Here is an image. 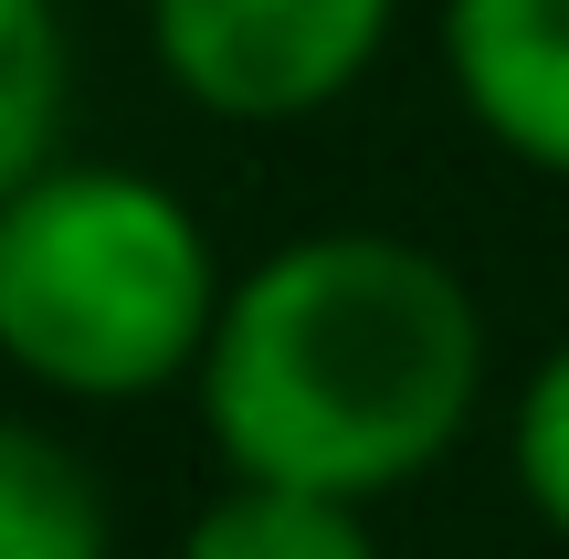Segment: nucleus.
<instances>
[{"mask_svg": "<svg viewBox=\"0 0 569 559\" xmlns=\"http://www.w3.org/2000/svg\"><path fill=\"white\" fill-rule=\"evenodd\" d=\"M486 370V307L432 243L296 232L232 274L190 401L232 486L380 507L475 433Z\"/></svg>", "mask_w": 569, "mask_h": 559, "instance_id": "obj_1", "label": "nucleus"}, {"mask_svg": "<svg viewBox=\"0 0 569 559\" xmlns=\"http://www.w3.org/2000/svg\"><path fill=\"white\" fill-rule=\"evenodd\" d=\"M222 253L169 180L117 159H53L0 201V370L117 412L201 380L222 328Z\"/></svg>", "mask_w": 569, "mask_h": 559, "instance_id": "obj_2", "label": "nucleus"}, {"mask_svg": "<svg viewBox=\"0 0 569 559\" xmlns=\"http://www.w3.org/2000/svg\"><path fill=\"white\" fill-rule=\"evenodd\" d=\"M401 0H148L159 74L222 127L327 117L380 63Z\"/></svg>", "mask_w": 569, "mask_h": 559, "instance_id": "obj_3", "label": "nucleus"}, {"mask_svg": "<svg viewBox=\"0 0 569 559\" xmlns=\"http://www.w3.org/2000/svg\"><path fill=\"white\" fill-rule=\"evenodd\" d=\"M465 117L538 180H569V0H443Z\"/></svg>", "mask_w": 569, "mask_h": 559, "instance_id": "obj_4", "label": "nucleus"}, {"mask_svg": "<svg viewBox=\"0 0 569 559\" xmlns=\"http://www.w3.org/2000/svg\"><path fill=\"white\" fill-rule=\"evenodd\" d=\"M0 559H117V518L84 455L0 412Z\"/></svg>", "mask_w": 569, "mask_h": 559, "instance_id": "obj_5", "label": "nucleus"}, {"mask_svg": "<svg viewBox=\"0 0 569 559\" xmlns=\"http://www.w3.org/2000/svg\"><path fill=\"white\" fill-rule=\"evenodd\" d=\"M63 106H74L63 0H0V201L63 159Z\"/></svg>", "mask_w": 569, "mask_h": 559, "instance_id": "obj_6", "label": "nucleus"}, {"mask_svg": "<svg viewBox=\"0 0 569 559\" xmlns=\"http://www.w3.org/2000/svg\"><path fill=\"white\" fill-rule=\"evenodd\" d=\"M180 559H380V539H369V507L222 476V497L180 528Z\"/></svg>", "mask_w": 569, "mask_h": 559, "instance_id": "obj_7", "label": "nucleus"}, {"mask_svg": "<svg viewBox=\"0 0 569 559\" xmlns=\"http://www.w3.org/2000/svg\"><path fill=\"white\" fill-rule=\"evenodd\" d=\"M507 476L528 497V518L569 549V338L517 380V412H507Z\"/></svg>", "mask_w": 569, "mask_h": 559, "instance_id": "obj_8", "label": "nucleus"}]
</instances>
